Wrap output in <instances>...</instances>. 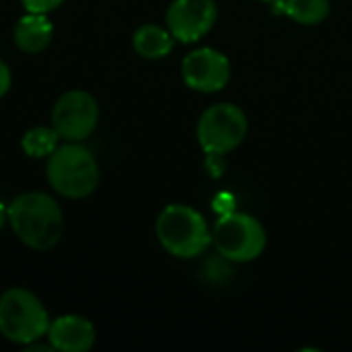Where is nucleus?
<instances>
[{
	"mask_svg": "<svg viewBox=\"0 0 352 352\" xmlns=\"http://www.w3.org/2000/svg\"><path fill=\"white\" fill-rule=\"evenodd\" d=\"M8 225L27 248L47 252L64 233V214L52 196L25 192L8 204Z\"/></svg>",
	"mask_w": 352,
	"mask_h": 352,
	"instance_id": "obj_1",
	"label": "nucleus"
},
{
	"mask_svg": "<svg viewBox=\"0 0 352 352\" xmlns=\"http://www.w3.org/2000/svg\"><path fill=\"white\" fill-rule=\"evenodd\" d=\"M161 248L179 260H194L212 245V227L188 204H167L155 223Z\"/></svg>",
	"mask_w": 352,
	"mask_h": 352,
	"instance_id": "obj_2",
	"label": "nucleus"
},
{
	"mask_svg": "<svg viewBox=\"0 0 352 352\" xmlns=\"http://www.w3.org/2000/svg\"><path fill=\"white\" fill-rule=\"evenodd\" d=\"M45 177L54 192L78 200L97 190L101 171L95 155L82 142H66L47 157Z\"/></svg>",
	"mask_w": 352,
	"mask_h": 352,
	"instance_id": "obj_3",
	"label": "nucleus"
},
{
	"mask_svg": "<svg viewBox=\"0 0 352 352\" xmlns=\"http://www.w3.org/2000/svg\"><path fill=\"white\" fill-rule=\"evenodd\" d=\"M50 322L47 309L31 291L12 287L0 295V334L8 342L27 346L41 340Z\"/></svg>",
	"mask_w": 352,
	"mask_h": 352,
	"instance_id": "obj_4",
	"label": "nucleus"
},
{
	"mask_svg": "<svg viewBox=\"0 0 352 352\" xmlns=\"http://www.w3.org/2000/svg\"><path fill=\"white\" fill-rule=\"evenodd\" d=\"M212 245L221 258L235 264H248L264 254L268 233L256 217L233 210L212 225Z\"/></svg>",
	"mask_w": 352,
	"mask_h": 352,
	"instance_id": "obj_5",
	"label": "nucleus"
},
{
	"mask_svg": "<svg viewBox=\"0 0 352 352\" xmlns=\"http://www.w3.org/2000/svg\"><path fill=\"white\" fill-rule=\"evenodd\" d=\"M248 116L235 103H214L206 107L196 124V140L210 157L235 151L248 136Z\"/></svg>",
	"mask_w": 352,
	"mask_h": 352,
	"instance_id": "obj_6",
	"label": "nucleus"
},
{
	"mask_svg": "<svg viewBox=\"0 0 352 352\" xmlns=\"http://www.w3.org/2000/svg\"><path fill=\"white\" fill-rule=\"evenodd\" d=\"M99 124L97 99L80 89L64 93L52 109V126L66 142H82Z\"/></svg>",
	"mask_w": 352,
	"mask_h": 352,
	"instance_id": "obj_7",
	"label": "nucleus"
},
{
	"mask_svg": "<svg viewBox=\"0 0 352 352\" xmlns=\"http://www.w3.org/2000/svg\"><path fill=\"white\" fill-rule=\"evenodd\" d=\"M182 78L196 93H219L231 80V60L217 47H196L182 60Z\"/></svg>",
	"mask_w": 352,
	"mask_h": 352,
	"instance_id": "obj_8",
	"label": "nucleus"
},
{
	"mask_svg": "<svg viewBox=\"0 0 352 352\" xmlns=\"http://www.w3.org/2000/svg\"><path fill=\"white\" fill-rule=\"evenodd\" d=\"M219 19L214 0H173L165 12V27L175 41L196 43L208 35Z\"/></svg>",
	"mask_w": 352,
	"mask_h": 352,
	"instance_id": "obj_9",
	"label": "nucleus"
},
{
	"mask_svg": "<svg viewBox=\"0 0 352 352\" xmlns=\"http://www.w3.org/2000/svg\"><path fill=\"white\" fill-rule=\"evenodd\" d=\"M45 336L52 349L60 352H87L97 340L95 326L87 318L74 314L52 320Z\"/></svg>",
	"mask_w": 352,
	"mask_h": 352,
	"instance_id": "obj_10",
	"label": "nucleus"
},
{
	"mask_svg": "<svg viewBox=\"0 0 352 352\" xmlns=\"http://www.w3.org/2000/svg\"><path fill=\"white\" fill-rule=\"evenodd\" d=\"M54 37V25L47 14L41 12H27L19 19L12 31L14 45L25 54H39L43 52Z\"/></svg>",
	"mask_w": 352,
	"mask_h": 352,
	"instance_id": "obj_11",
	"label": "nucleus"
},
{
	"mask_svg": "<svg viewBox=\"0 0 352 352\" xmlns=\"http://www.w3.org/2000/svg\"><path fill=\"white\" fill-rule=\"evenodd\" d=\"M173 43L175 37L171 35V31L167 27L153 25V23L140 25L132 35V47L144 60L167 58L173 50Z\"/></svg>",
	"mask_w": 352,
	"mask_h": 352,
	"instance_id": "obj_12",
	"label": "nucleus"
},
{
	"mask_svg": "<svg viewBox=\"0 0 352 352\" xmlns=\"http://www.w3.org/2000/svg\"><path fill=\"white\" fill-rule=\"evenodd\" d=\"M283 12L299 25H320L330 14V0H280Z\"/></svg>",
	"mask_w": 352,
	"mask_h": 352,
	"instance_id": "obj_13",
	"label": "nucleus"
},
{
	"mask_svg": "<svg viewBox=\"0 0 352 352\" xmlns=\"http://www.w3.org/2000/svg\"><path fill=\"white\" fill-rule=\"evenodd\" d=\"M60 134L54 126H35L27 130L21 138V148L27 157L33 159H47L60 144Z\"/></svg>",
	"mask_w": 352,
	"mask_h": 352,
	"instance_id": "obj_14",
	"label": "nucleus"
},
{
	"mask_svg": "<svg viewBox=\"0 0 352 352\" xmlns=\"http://www.w3.org/2000/svg\"><path fill=\"white\" fill-rule=\"evenodd\" d=\"M64 0H21V4L25 6L27 12H41V14H50Z\"/></svg>",
	"mask_w": 352,
	"mask_h": 352,
	"instance_id": "obj_15",
	"label": "nucleus"
},
{
	"mask_svg": "<svg viewBox=\"0 0 352 352\" xmlns=\"http://www.w3.org/2000/svg\"><path fill=\"white\" fill-rule=\"evenodd\" d=\"M10 82H12V76H10V68L0 60V99L8 93L10 89Z\"/></svg>",
	"mask_w": 352,
	"mask_h": 352,
	"instance_id": "obj_16",
	"label": "nucleus"
},
{
	"mask_svg": "<svg viewBox=\"0 0 352 352\" xmlns=\"http://www.w3.org/2000/svg\"><path fill=\"white\" fill-rule=\"evenodd\" d=\"M4 223H8V206H4V204L0 202V231H2V227H4Z\"/></svg>",
	"mask_w": 352,
	"mask_h": 352,
	"instance_id": "obj_17",
	"label": "nucleus"
},
{
	"mask_svg": "<svg viewBox=\"0 0 352 352\" xmlns=\"http://www.w3.org/2000/svg\"><path fill=\"white\" fill-rule=\"evenodd\" d=\"M258 2H280V0H258Z\"/></svg>",
	"mask_w": 352,
	"mask_h": 352,
	"instance_id": "obj_18",
	"label": "nucleus"
}]
</instances>
